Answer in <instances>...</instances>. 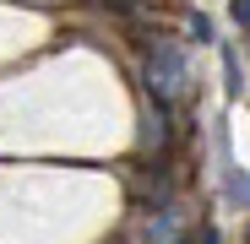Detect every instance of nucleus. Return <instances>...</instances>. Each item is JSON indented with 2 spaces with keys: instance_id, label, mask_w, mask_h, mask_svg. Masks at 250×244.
<instances>
[{
  "instance_id": "7",
  "label": "nucleus",
  "mask_w": 250,
  "mask_h": 244,
  "mask_svg": "<svg viewBox=\"0 0 250 244\" xmlns=\"http://www.w3.org/2000/svg\"><path fill=\"white\" fill-rule=\"evenodd\" d=\"M234 22H239V27H250V0H234Z\"/></svg>"
},
{
  "instance_id": "4",
  "label": "nucleus",
  "mask_w": 250,
  "mask_h": 244,
  "mask_svg": "<svg viewBox=\"0 0 250 244\" xmlns=\"http://www.w3.org/2000/svg\"><path fill=\"white\" fill-rule=\"evenodd\" d=\"M190 38H196V44H212V22H207L201 11L190 17Z\"/></svg>"
},
{
  "instance_id": "1",
  "label": "nucleus",
  "mask_w": 250,
  "mask_h": 244,
  "mask_svg": "<svg viewBox=\"0 0 250 244\" xmlns=\"http://www.w3.org/2000/svg\"><path fill=\"white\" fill-rule=\"evenodd\" d=\"M185 87H190L185 55L169 38H152V49H147V93H152V103H174V98H185Z\"/></svg>"
},
{
  "instance_id": "2",
  "label": "nucleus",
  "mask_w": 250,
  "mask_h": 244,
  "mask_svg": "<svg viewBox=\"0 0 250 244\" xmlns=\"http://www.w3.org/2000/svg\"><path fill=\"white\" fill-rule=\"evenodd\" d=\"M142 141H147L152 152L169 147V103H147V131H142Z\"/></svg>"
},
{
  "instance_id": "6",
  "label": "nucleus",
  "mask_w": 250,
  "mask_h": 244,
  "mask_svg": "<svg viewBox=\"0 0 250 244\" xmlns=\"http://www.w3.org/2000/svg\"><path fill=\"white\" fill-rule=\"evenodd\" d=\"M229 190H234V201H245V206H250V174H234Z\"/></svg>"
},
{
  "instance_id": "3",
  "label": "nucleus",
  "mask_w": 250,
  "mask_h": 244,
  "mask_svg": "<svg viewBox=\"0 0 250 244\" xmlns=\"http://www.w3.org/2000/svg\"><path fill=\"white\" fill-rule=\"evenodd\" d=\"M223 76H229V98H239L245 93V71H239V55L234 49H223Z\"/></svg>"
},
{
  "instance_id": "5",
  "label": "nucleus",
  "mask_w": 250,
  "mask_h": 244,
  "mask_svg": "<svg viewBox=\"0 0 250 244\" xmlns=\"http://www.w3.org/2000/svg\"><path fill=\"white\" fill-rule=\"evenodd\" d=\"M180 244H218V228H212V223H201V228H196L190 239H180Z\"/></svg>"
}]
</instances>
